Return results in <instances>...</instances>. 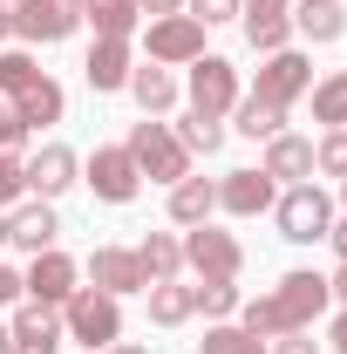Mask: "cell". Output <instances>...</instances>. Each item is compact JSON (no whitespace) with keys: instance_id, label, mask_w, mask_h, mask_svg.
<instances>
[{"instance_id":"obj_35","label":"cell","mask_w":347,"mask_h":354,"mask_svg":"<svg viewBox=\"0 0 347 354\" xmlns=\"http://www.w3.org/2000/svg\"><path fill=\"white\" fill-rule=\"evenodd\" d=\"M320 348H327V341H313V327H300V334H279L265 354H320Z\"/></svg>"},{"instance_id":"obj_28","label":"cell","mask_w":347,"mask_h":354,"mask_svg":"<svg viewBox=\"0 0 347 354\" xmlns=\"http://www.w3.org/2000/svg\"><path fill=\"white\" fill-rule=\"evenodd\" d=\"M171 130H177V143H184L191 157H212L218 143H225V123H218V116H198V109H184V123H171Z\"/></svg>"},{"instance_id":"obj_27","label":"cell","mask_w":347,"mask_h":354,"mask_svg":"<svg viewBox=\"0 0 347 354\" xmlns=\"http://www.w3.org/2000/svg\"><path fill=\"white\" fill-rule=\"evenodd\" d=\"M238 136H252V143H265V136L286 130V109H272V102H259V95H238Z\"/></svg>"},{"instance_id":"obj_19","label":"cell","mask_w":347,"mask_h":354,"mask_svg":"<svg viewBox=\"0 0 347 354\" xmlns=\"http://www.w3.org/2000/svg\"><path fill=\"white\" fill-rule=\"evenodd\" d=\"M293 35L313 48H334L347 35V0H293Z\"/></svg>"},{"instance_id":"obj_43","label":"cell","mask_w":347,"mask_h":354,"mask_svg":"<svg viewBox=\"0 0 347 354\" xmlns=\"http://www.w3.org/2000/svg\"><path fill=\"white\" fill-rule=\"evenodd\" d=\"M102 354H150V348H143V341H109Z\"/></svg>"},{"instance_id":"obj_12","label":"cell","mask_w":347,"mask_h":354,"mask_svg":"<svg viewBox=\"0 0 347 354\" xmlns=\"http://www.w3.org/2000/svg\"><path fill=\"white\" fill-rule=\"evenodd\" d=\"M82 272H88V286H95V293H109V300H130V293H143V266H136L130 245H95Z\"/></svg>"},{"instance_id":"obj_46","label":"cell","mask_w":347,"mask_h":354,"mask_svg":"<svg viewBox=\"0 0 347 354\" xmlns=\"http://www.w3.org/2000/svg\"><path fill=\"white\" fill-rule=\"evenodd\" d=\"M0 245H7V212H0Z\"/></svg>"},{"instance_id":"obj_7","label":"cell","mask_w":347,"mask_h":354,"mask_svg":"<svg viewBox=\"0 0 347 354\" xmlns=\"http://www.w3.org/2000/svg\"><path fill=\"white\" fill-rule=\"evenodd\" d=\"M184 102L198 109V116H232L238 109V68L225 62V55H198L191 62V75H184Z\"/></svg>"},{"instance_id":"obj_3","label":"cell","mask_w":347,"mask_h":354,"mask_svg":"<svg viewBox=\"0 0 347 354\" xmlns=\"http://www.w3.org/2000/svg\"><path fill=\"white\" fill-rule=\"evenodd\" d=\"M334 212H341V205H334L313 177H306V184H286V191L272 198V218H279V239H286V245H320L327 225H334Z\"/></svg>"},{"instance_id":"obj_9","label":"cell","mask_w":347,"mask_h":354,"mask_svg":"<svg viewBox=\"0 0 347 354\" xmlns=\"http://www.w3.org/2000/svg\"><path fill=\"white\" fill-rule=\"evenodd\" d=\"M306 88H313V62H306V48L259 55V82H252V95H259V102H272V109H293Z\"/></svg>"},{"instance_id":"obj_26","label":"cell","mask_w":347,"mask_h":354,"mask_svg":"<svg viewBox=\"0 0 347 354\" xmlns=\"http://www.w3.org/2000/svg\"><path fill=\"white\" fill-rule=\"evenodd\" d=\"M306 95H313V123H320V130H347V68L320 75Z\"/></svg>"},{"instance_id":"obj_13","label":"cell","mask_w":347,"mask_h":354,"mask_svg":"<svg viewBox=\"0 0 347 354\" xmlns=\"http://www.w3.org/2000/svg\"><path fill=\"white\" fill-rule=\"evenodd\" d=\"M68 184H82V157L68 150V143H41L35 157H28V198H62Z\"/></svg>"},{"instance_id":"obj_17","label":"cell","mask_w":347,"mask_h":354,"mask_svg":"<svg viewBox=\"0 0 347 354\" xmlns=\"http://www.w3.org/2000/svg\"><path fill=\"white\" fill-rule=\"evenodd\" d=\"M0 102H14V116L28 123V136L55 130V123H62V109H68V95H62V82H55V75H35L21 95H0Z\"/></svg>"},{"instance_id":"obj_34","label":"cell","mask_w":347,"mask_h":354,"mask_svg":"<svg viewBox=\"0 0 347 354\" xmlns=\"http://www.w3.org/2000/svg\"><path fill=\"white\" fill-rule=\"evenodd\" d=\"M0 150H7V157H21V150H28V123L14 116V102H0Z\"/></svg>"},{"instance_id":"obj_29","label":"cell","mask_w":347,"mask_h":354,"mask_svg":"<svg viewBox=\"0 0 347 354\" xmlns=\"http://www.w3.org/2000/svg\"><path fill=\"white\" fill-rule=\"evenodd\" d=\"M198 354H265V341H259V334H245L238 320H218V327H205Z\"/></svg>"},{"instance_id":"obj_25","label":"cell","mask_w":347,"mask_h":354,"mask_svg":"<svg viewBox=\"0 0 347 354\" xmlns=\"http://www.w3.org/2000/svg\"><path fill=\"white\" fill-rule=\"evenodd\" d=\"M143 300H150V320H157V327H184V320L198 313V286L164 279V286H143Z\"/></svg>"},{"instance_id":"obj_4","label":"cell","mask_w":347,"mask_h":354,"mask_svg":"<svg viewBox=\"0 0 347 354\" xmlns=\"http://www.w3.org/2000/svg\"><path fill=\"white\" fill-rule=\"evenodd\" d=\"M62 334L82 341L88 354H102L109 341H123V300H109V293H95V286H75V293L62 300Z\"/></svg>"},{"instance_id":"obj_31","label":"cell","mask_w":347,"mask_h":354,"mask_svg":"<svg viewBox=\"0 0 347 354\" xmlns=\"http://www.w3.org/2000/svg\"><path fill=\"white\" fill-rule=\"evenodd\" d=\"M313 177H347V130H320V143H313Z\"/></svg>"},{"instance_id":"obj_22","label":"cell","mask_w":347,"mask_h":354,"mask_svg":"<svg viewBox=\"0 0 347 354\" xmlns=\"http://www.w3.org/2000/svg\"><path fill=\"white\" fill-rule=\"evenodd\" d=\"M136 266H143V286H164V279H184V239L177 232H150L143 245H130Z\"/></svg>"},{"instance_id":"obj_8","label":"cell","mask_w":347,"mask_h":354,"mask_svg":"<svg viewBox=\"0 0 347 354\" xmlns=\"http://www.w3.org/2000/svg\"><path fill=\"white\" fill-rule=\"evenodd\" d=\"M82 28V0H21L14 7V41L21 48H55Z\"/></svg>"},{"instance_id":"obj_37","label":"cell","mask_w":347,"mask_h":354,"mask_svg":"<svg viewBox=\"0 0 347 354\" xmlns=\"http://www.w3.org/2000/svg\"><path fill=\"white\" fill-rule=\"evenodd\" d=\"M143 21H164V14H184V0H136Z\"/></svg>"},{"instance_id":"obj_44","label":"cell","mask_w":347,"mask_h":354,"mask_svg":"<svg viewBox=\"0 0 347 354\" xmlns=\"http://www.w3.org/2000/svg\"><path fill=\"white\" fill-rule=\"evenodd\" d=\"M0 354H14V327L7 320H0Z\"/></svg>"},{"instance_id":"obj_16","label":"cell","mask_w":347,"mask_h":354,"mask_svg":"<svg viewBox=\"0 0 347 354\" xmlns=\"http://www.w3.org/2000/svg\"><path fill=\"white\" fill-rule=\"evenodd\" d=\"M272 198H279V184L265 171H225L218 177V212H232V218H259V212H272Z\"/></svg>"},{"instance_id":"obj_33","label":"cell","mask_w":347,"mask_h":354,"mask_svg":"<svg viewBox=\"0 0 347 354\" xmlns=\"http://www.w3.org/2000/svg\"><path fill=\"white\" fill-rule=\"evenodd\" d=\"M238 7H245V0H184V14H191V21H205V28L238 21Z\"/></svg>"},{"instance_id":"obj_21","label":"cell","mask_w":347,"mask_h":354,"mask_svg":"<svg viewBox=\"0 0 347 354\" xmlns=\"http://www.w3.org/2000/svg\"><path fill=\"white\" fill-rule=\"evenodd\" d=\"M130 102L136 109H143V116H171L177 109V95H184V88H177V75L171 68H157V62H143V68H130Z\"/></svg>"},{"instance_id":"obj_30","label":"cell","mask_w":347,"mask_h":354,"mask_svg":"<svg viewBox=\"0 0 347 354\" xmlns=\"http://www.w3.org/2000/svg\"><path fill=\"white\" fill-rule=\"evenodd\" d=\"M198 313L232 320V313H238V279H198Z\"/></svg>"},{"instance_id":"obj_6","label":"cell","mask_w":347,"mask_h":354,"mask_svg":"<svg viewBox=\"0 0 347 354\" xmlns=\"http://www.w3.org/2000/svg\"><path fill=\"white\" fill-rule=\"evenodd\" d=\"M136 35H143V55H150L157 68H191V62L205 55V21H191V14H164V21H143Z\"/></svg>"},{"instance_id":"obj_11","label":"cell","mask_w":347,"mask_h":354,"mask_svg":"<svg viewBox=\"0 0 347 354\" xmlns=\"http://www.w3.org/2000/svg\"><path fill=\"white\" fill-rule=\"evenodd\" d=\"M21 286H28V300H41V307H62V300L82 286V266L68 259L62 245H48V252H35V259H28Z\"/></svg>"},{"instance_id":"obj_1","label":"cell","mask_w":347,"mask_h":354,"mask_svg":"<svg viewBox=\"0 0 347 354\" xmlns=\"http://www.w3.org/2000/svg\"><path fill=\"white\" fill-rule=\"evenodd\" d=\"M327 307H334L327 272H306V266H300V272H279L259 300H238V327H245V334H259V341H279V334L313 327Z\"/></svg>"},{"instance_id":"obj_38","label":"cell","mask_w":347,"mask_h":354,"mask_svg":"<svg viewBox=\"0 0 347 354\" xmlns=\"http://www.w3.org/2000/svg\"><path fill=\"white\" fill-rule=\"evenodd\" d=\"M327 245H334V252L347 259V212H334V225H327Z\"/></svg>"},{"instance_id":"obj_47","label":"cell","mask_w":347,"mask_h":354,"mask_svg":"<svg viewBox=\"0 0 347 354\" xmlns=\"http://www.w3.org/2000/svg\"><path fill=\"white\" fill-rule=\"evenodd\" d=\"M7 7H21V0H7Z\"/></svg>"},{"instance_id":"obj_14","label":"cell","mask_w":347,"mask_h":354,"mask_svg":"<svg viewBox=\"0 0 347 354\" xmlns=\"http://www.w3.org/2000/svg\"><path fill=\"white\" fill-rule=\"evenodd\" d=\"M14 354H62V307H41V300H21L14 307Z\"/></svg>"},{"instance_id":"obj_45","label":"cell","mask_w":347,"mask_h":354,"mask_svg":"<svg viewBox=\"0 0 347 354\" xmlns=\"http://www.w3.org/2000/svg\"><path fill=\"white\" fill-rule=\"evenodd\" d=\"M334 205H341V212H347V177H341V198H334Z\"/></svg>"},{"instance_id":"obj_5","label":"cell","mask_w":347,"mask_h":354,"mask_svg":"<svg viewBox=\"0 0 347 354\" xmlns=\"http://www.w3.org/2000/svg\"><path fill=\"white\" fill-rule=\"evenodd\" d=\"M177 239H184V272H198V279H238L245 272V245L232 232H218L212 218L177 232Z\"/></svg>"},{"instance_id":"obj_24","label":"cell","mask_w":347,"mask_h":354,"mask_svg":"<svg viewBox=\"0 0 347 354\" xmlns=\"http://www.w3.org/2000/svg\"><path fill=\"white\" fill-rule=\"evenodd\" d=\"M82 21L95 28V41H136V28H143L136 0H82Z\"/></svg>"},{"instance_id":"obj_20","label":"cell","mask_w":347,"mask_h":354,"mask_svg":"<svg viewBox=\"0 0 347 354\" xmlns=\"http://www.w3.org/2000/svg\"><path fill=\"white\" fill-rule=\"evenodd\" d=\"M130 68H136V48L130 41H95L88 48V62H82V75L95 95H116V88L130 82Z\"/></svg>"},{"instance_id":"obj_36","label":"cell","mask_w":347,"mask_h":354,"mask_svg":"<svg viewBox=\"0 0 347 354\" xmlns=\"http://www.w3.org/2000/svg\"><path fill=\"white\" fill-rule=\"evenodd\" d=\"M21 300H28V286H21V272H14V266L0 259V307H21Z\"/></svg>"},{"instance_id":"obj_10","label":"cell","mask_w":347,"mask_h":354,"mask_svg":"<svg viewBox=\"0 0 347 354\" xmlns=\"http://www.w3.org/2000/svg\"><path fill=\"white\" fill-rule=\"evenodd\" d=\"M82 184L102 198V205H130L136 191H143V171H136V157L123 143H95V157L82 164Z\"/></svg>"},{"instance_id":"obj_23","label":"cell","mask_w":347,"mask_h":354,"mask_svg":"<svg viewBox=\"0 0 347 354\" xmlns=\"http://www.w3.org/2000/svg\"><path fill=\"white\" fill-rule=\"evenodd\" d=\"M212 212H218V177H177L171 184V225L177 232L205 225Z\"/></svg>"},{"instance_id":"obj_41","label":"cell","mask_w":347,"mask_h":354,"mask_svg":"<svg viewBox=\"0 0 347 354\" xmlns=\"http://www.w3.org/2000/svg\"><path fill=\"white\" fill-rule=\"evenodd\" d=\"M327 293H334V307H347V259H341V272L327 279Z\"/></svg>"},{"instance_id":"obj_18","label":"cell","mask_w":347,"mask_h":354,"mask_svg":"<svg viewBox=\"0 0 347 354\" xmlns=\"http://www.w3.org/2000/svg\"><path fill=\"white\" fill-rule=\"evenodd\" d=\"M279 191L286 184H306L313 177V136H293V130H279V136H265V164H259Z\"/></svg>"},{"instance_id":"obj_39","label":"cell","mask_w":347,"mask_h":354,"mask_svg":"<svg viewBox=\"0 0 347 354\" xmlns=\"http://www.w3.org/2000/svg\"><path fill=\"white\" fill-rule=\"evenodd\" d=\"M327 348H334V354H347V307L334 313V327H327Z\"/></svg>"},{"instance_id":"obj_32","label":"cell","mask_w":347,"mask_h":354,"mask_svg":"<svg viewBox=\"0 0 347 354\" xmlns=\"http://www.w3.org/2000/svg\"><path fill=\"white\" fill-rule=\"evenodd\" d=\"M28 198V157H7L0 150V212H14Z\"/></svg>"},{"instance_id":"obj_40","label":"cell","mask_w":347,"mask_h":354,"mask_svg":"<svg viewBox=\"0 0 347 354\" xmlns=\"http://www.w3.org/2000/svg\"><path fill=\"white\" fill-rule=\"evenodd\" d=\"M238 14H293V0H245Z\"/></svg>"},{"instance_id":"obj_42","label":"cell","mask_w":347,"mask_h":354,"mask_svg":"<svg viewBox=\"0 0 347 354\" xmlns=\"http://www.w3.org/2000/svg\"><path fill=\"white\" fill-rule=\"evenodd\" d=\"M14 41V7H7V0H0V48Z\"/></svg>"},{"instance_id":"obj_2","label":"cell","mask_w":347,"mask_h":354,"mask_svg":"<svg viewBox=\"0 0 347 354\" xmlns=\"http://www.w3.org/2000/svg\"><path fill=\"white\" fill-rule=\"evenodd\" d=\"M136 157V171L150 177V184H164L171 191L177 177H191V150L177 143V130L164 123V116H143V123H130V143H123Z\"/></svg>"},{"instance_id":"obj_15","label":"cell","mask_w":347,"mask_h":354,"mask_svg":"<svg viewBox=\"0 0 347 354\" xmlns=\"http://www.w3.org/2000/svg\"><path fill=\"white\" fill-rule=\"evenodd\" d=\"M55 239H62V218H55V205H48V198H28V205H14V212H7V245H14V252H28V259H35V252L55 245Z\"/></svg>"}]
</instances>
